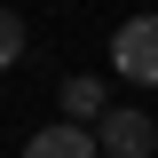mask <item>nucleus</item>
Wrapping results in <instances>:
<instances>
[{
	"label": "nucleus",
	"instance_id": "7ed1b4c3",
	"mask_svg": "<svg viewBox=\"0 0 158 158\" xmlns=\"http://www.w3.org/2000/svg\"><path fill=\"white\" fill-rule=\"evenodd\" d=\"M24 158H103V150H95V127H40Z\"/></svg>",
	"mask_w": 158,
	"mask_h": 158
},
{
	"label": "nucleus",
	"instance_id": "39448f33",
	"mask_svg": "<svg viewBox=\"0 0 158 158\" xmlns=\"http://www.w3.org/2000/svg\"><path fill=\"white\" fill-rule=\"evenodd\" d=\"M16 56H24V16H8V8H0V71H8Z\"/></svg>",
	"mask_w": 158,
	"mask_h": 158
},
{
	"label": "nucleus",
	"instance_id": "20e7f679",
	"mask_svg": "<svg viewBox=\"0 0 158 158\" xmlns=\"http://www.w3.org/2000/svg\"><path fill=\"white\" fill-rule=\"evenodd\" d=\"M63 111H71L79 127H95V118L111 111V95H103V79H63Z\"/></svg>",
	"mask_w": 158,
	"mask_h": 158
},
{
	"label": "nucleus",
	"instance_id": "f03ea898",
	"mask_svg": "<svg viewBox=\"0 0 158 158\" xmlns=\"http://www.w3.org/2000/svg\"><path fill=\"white\" fill-rule=\"evenodd\" d=\"M95 150H103V158H150V150H158V118L111 103V111L95 118Z\"/></svg>",
	"mask_w": 158,
	"mask_h": 158
},
{
	"label": "nucleus",
	"instance_id": "f257e3e1",
	"mask_svg": "<svg viewBox=\"0 0 158 158\" xmlns=\"http://www.w3.org/2000/svg\"><path fill=\"white\" fill-rule=\"evenodd\" d=\"M111 71L135 79V87H158V16H127L111 40Z\"/></svg>",
	"mask_w": 158,
	"mask_h": 158
}]
</instances>
